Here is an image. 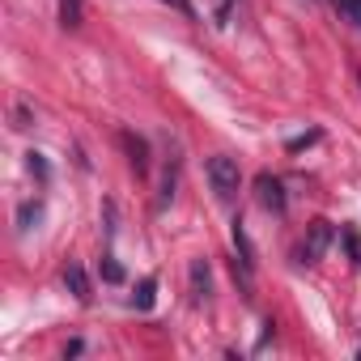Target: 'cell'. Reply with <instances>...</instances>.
Listing matches in <instances>:
<instances>
[{
	"mask_svg": "<svg viewBox=\"0 0 361 361\" xmlns=\"http://www.w3.org/2000/svg\"><path fill=\"white\" fill-rule=\"evenodd\" d=\"M209 183H213V192H217V200H234L238 196V183H243V174H238V161L234 157H226V153H217V157H209Z\"/></svg>",
	"mask_w": 361,
	"mask_h": 361,
	"instance_id": "obj_1",
	"label": "cell"
},
{
	"mask_svg": "<svg viewBox=\"0 0 361 361\" xmlns=\"http://www.w3.org/2000/svg\"><path fill=\"white\" fill-rule=\"evenodd\" d=\"M331 238H336V226L331 221H310L306 226V238H302V247H298V264H319L323 255H327V247H331Z\"/></svg>",
	"mask_w": 361,
	"mask_h": 361,
	"instance_id": "obj_2",
	"label": "cell"
},
{
	"mask_svg": "<svg viewBox=\"0 0 361 361\" xmlns=\"http://www.w3.org/2000/svg\"><path fill=\"white\" fill-rule=\"evenodd\" d=\"M255 200H259L268 213H276V217H285V209H289L281 178H272V174H259V178H255Z\"/></svg>",
	"mask_w": 361,
	"mask_h": 361,
	"instance_id": "obj_3",
	"label": "cell"
},
{
	"mask_svg": "<svg viewBox=\"0 0 361 361\" xmlns=\"http://www.w3.org/2000/svg\"><path fill=\"white\" fill-rule=\"evenodd\" d=\"M188 276H192V298H196V302H209V293H213V272H209V259H192Z\"/></svg>",
	"mask_w": 361,
	"mask_h": 361,
	"instance_id": "obj_4",
	"label": "cell"
},
{
	"mask_svg": "<svg viewBox=\"0 0 361 361\" xmlns=\"http://www.w3.org/2000/svg\"><path fill=\"white\" fill-rule=\"evenodd\" d=\"M64 285H68V293H73L81 306L94 298V289H90V276H85V268H81V264H68V268H64Z\"/></svg>",
	"mask_w": 361,
	"mask_h": 361,
	"instance_id": "obj_5",
	"label": "cell"
},
{
	"mask_svg": "<svg viewBox=\"0 0 361 361\" xmlns=\"http://www.w3.org/2000/svg\"><path fill=\"white\" fill-rule=\"evenodd\" d=\"M123 149H128V157H132V166H136V174H149V145H145L140 136H132V132H123Z\"/></svg>",
	"mask_w": 361,
	"mask_h": 361,
	"instance_id": "obj_6",
	"label": "cell"
},
{
	"mask_svg": "<svg viewBox=\"0 0 361 361\" xmlns=\"http://www.w3.org/2000/svg\"><path fill=\"white\" fill-rule=\"evenodd\" d=\"M81 22H85V5H81V0H60V26L77 30Z\"/></svg>",
	"mask_w": 361,
	"mask_h": 361,
	"instance_id": "obj_7",
	"label": "cell"
},
{
	"mask_svg": "<svg viewBox=\"0 0 361 361\" xmlns=\"http://www.w3.org/2000/svg\"><path fill=\"white\" fill-rule=\"evenodd\" d=\"M153 293H157V281L145 276V281L136 285V293H132V306H136V310H153Z\"/></svg>",
	"mask_w": 361,
	"mask_h": 361,
	"instance_id": "obj_8",
	"label": "cell"
},
{
	"mask_svg": "<svg viewBox=\"0 0 361 361\" xmlns=\"http://www.w3.org/2000/svg\"><path fill=\"white\" fill-rule=\"evenodd\" d=\"M102 281H111V285H119V281H123V268H119V259H115V255H102Z\"/></svg>",
	"mask_w": 361,
	"mask_h": 361,
	"instance_id": "obj_9",
	"label": "cell"
},
{
	"mask_svg": "<svg viewBox=\"0 0 361 361\" xmlns=\"http://www.w3.org/2000/svg\"><path fill=\"white\" fill-rule=\"evenodd\" d=\"M344 247H348V264L357 268L361 264V238H357V230H344Z\"/></svg>",
	"mask_w": 361,
	"mask_h": 361,
	"instance_id": "obj_10",
	"label": "cell"
},
{
	"mask_svg": "<svg viewBox=\"0 0 361 361\" xmlns=\"http://www.w3.org/2000/svg\"><path fill=\"white\" fill-rule=\"evenodd\" d=\"M336 9H340L353 26H361V0H336Z\"/></svg>",
	"mask_w": 361,
	"mask_h": 361,
	"instance_id": "obj_11",
	"label": "cell"
},
{
	"mask_svg": "<svg viewBox=\"0 0 361 361\" xmlns=\"http://www.w3.org/2000/svg\"><path fill=\"white\" fill-rule=\"evenodd\" d=\"M174 178H178V161H170V170L161 178V204H170V196H174Z\"/></svg>",
	"mask_w": 361,
	"mask_h": 361,
	"instance_id": "obj_12",
	"label": "cell"
},
{
	"mask_svg": "<svg viewBox=\"0 0 361 361\" xmlns=\"http://www.w3.org/2000/svg\"><path fill=\"white\" fill-rule=\"evenodd\" d=\"M26 157H30V161H26V166H30V174H39L43 183H47V161H43V153H26Z\"/></svg>",
	"mask_w": 361,
	"mask_h": 361,
	"instance_id": "obj_13",
	"label": "cell"
},
{
	"mask_svg": "<svg viewBox=\"0 0 361 361\" xmlns=\"http://www.w3.org/2000/svg\"><path fill=\"white\" fill-rule=\"evenodd\" d=\"M319 140V132H306V136H298V140H289V153H302L306 145H314Z\"/></svg>",
	"mask_w": 361,
	"mask_h": 361,
	"instance_id": "obj_14",
	"label": "cell"
},
{
	"mask_svg": "<svg viewBox=\"0 0 361 361\" xmlns=\"http://www.w3.org/2000/svg\"><path fill=\"white\" fill-rule=\"evenodd\" d=\"M161 5H170V9H178V13H188V18L196 13V9H192V0H161Z\"/></svg>",
	"mask_w": 361,
	"mask_h": 361,
	"instance_id": "obj_15",
	"label": "cell"
}]
</instances>
